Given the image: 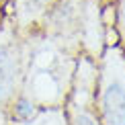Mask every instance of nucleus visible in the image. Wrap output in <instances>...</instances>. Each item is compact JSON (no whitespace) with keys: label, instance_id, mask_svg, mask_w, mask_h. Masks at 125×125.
I'll use <instances>...</instances> for the list:
<instances>
[{"label":"nucleus","instance_id":"obj_7","mask_svg":"<svg viewBox=\"0 0 125 125\" xmlns=\"http://www.w3.org/2000/svg\"><path fill=\"white\" fill-rule=\"evenodd\" d=\"M115 27L119 39L123 41V51H125V0H117L115 4Z\"/></svg>","mask_w":125,"mask_h":125},{"label":"nucleus","instance_id":"obj_8","mask_svg":"<svg viewBox=\"0 0 125 125\" xmlns=\"http://www.w3.org/2000/svg\"><path fill=\"white\" fill-rule=\"evenodd\" d=\"M0 2H4V0H0Z\"/></svg>","mask_w":125,"mask_h":125},{"label":"nucleus","instance_id":"obj_6","mask_svg":"<svg viewBox=\"0 0 125 125\" xmlns=\"http://www.w3.org/2000/svg\"><path fill=\"white\" fill-rule=\"evenodd\" d=\"M19 125H68V117L58 107H45L41 113H33Z\"/></svg>","mask_w":125,"mask_h":125},{"label":"nucleus","instance_id":"obj_3","mask_svg":"<svg viewBox=\"0 0 125 125\" xmlns=\"http://www.w3.org/2000/svg\"><path fill=\"white\" fill-rule=\"evenodd\" d=\"M96 68L90 60L82 58L76 72V86L68 101V121L70 125H101L96 117Z\"/></svg>","mask_w":125,"mask_h":125},{"label":"nucleus","instance_id":"obj_5","mask_svg":"<svg viewBox=\"0 0 125 125\" xmlns=\"http://www.w3.org/2000/svg\"><path fill=\"white\" fill-rule=\"evenodd\" d=\"M58 0H12V21L19 31H27L47 19Z\"/></svg>","mask_w":125,"mask_h":125},{"label":"nucleus","instance_id":"obj_2","mask_svg":"<svg viewBox=\"0 0 125 125\" xmlns=\"http://www.w3.org/2000/svg\"><path fill=\"white\" fill-rule=\"evenodd\" d=\"M94 103L101 125H125V51L115 43L101 58Z\"/></svg>","mask_w":125,"mask_h":125},{"label":"nucleus","instance_id":"obj_4","mask_svg":"<svg viewBox=\"0 0 125 125\" xmlns=\"http://www.w3.org/2000/svg\"><path fill=\"white\" fill-rule=\"evenodd\" d=\"M25 74V58L12 27L0 29V105L10 101Z\"/></svg>","mask_w":125,"mask_h":125},{"label":"nucleus","instance_id":"obj_1","mask_svg":"<svg viewBox=\"0 0 125 125\" xmlns=\"http://www.w3.org/2000/svg\"><path fill=\"white\" fill-rule=\"evenodd\" d=\"M72 68L64 64V55L55 41L41 45L29 60L27 70V96L31 103L55 107L64 101L70 84Z\"/></svg>","mask_w":125,"mask_h":125}]
</instances>
